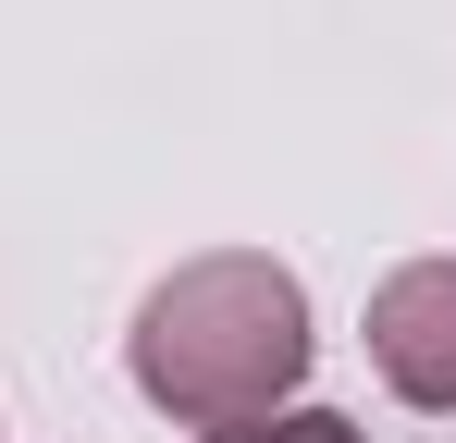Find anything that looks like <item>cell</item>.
<instances>
[{"instance_id": "1", "label": "cell", "mask_w": 456, "mask_h": 443, "mask_svg": "<svg viewBox=\"0 0 456 443\" xmlns=\"http://www.w3.org/2000/svg\"><path fill=\"white\" fill-rule=\"evenodd\" d=\"M321 333H308V284L259 246H210L185 271H160L136 295V333H124V369L160 419L185 431H234V419H272L308 382Z\"/></svg>"}, {"instance_id": "2", "label": "cell", "mask_w": 456, "mask_h": 443, "mask_svg": "<svg viewBox=\"0 0 456 443\" xmlns=\"http://www.w3.org/2000/svg\"><path fill=\"white\" fill-rule=\"evenodd\" d=\"M358 333H370V369L407 394V407L456 419V259H407V271H382Z\"/></svg>"}, {"instance_id": "3", "label": "cell", "mask_w": 456, "mask_h": 443, "mask_svg": "<svg viewBox=\"0 0 456 443\" xmlns=\"http://www.w3.org/2000/svg\"><path fill=\"white\" fill-rule=\"evenodd\" d=\"M198 443H370V431L333 419V407H272V419H234V431H198Z\"/></svg>"}]
</instances>
